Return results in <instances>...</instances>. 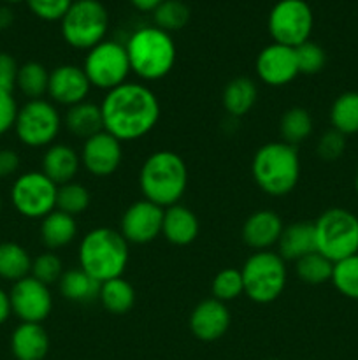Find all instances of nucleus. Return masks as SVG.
<instances>
[{"mask_svg": "<svg viewBox=\"0 0 358 360\" xmlns=\"http://www.w3.org/2000/svg\"><path fill=\"white\" fill-rule=\"evenodd\" d=\"M295 56H297L298 74H304V76H314V74L321 72L326 63L325 49L312 41H305L297 46Z\"/></svg>", "mask_w": 358, "mask_h": 360, "instance_id": "obj_39", "label": "nucleus"}, {"mask_svg": "<svg viewBox=\"0 0 358 360\" xmlns=\"http://www.w3.org/2000/svg\"><path fill=\"white\" fill-rule=\"evenodd\" d=\"M164 207L146 199L130 204L119 220V232L128 245H147L161 236Z\"/></svg>", "mask_w": 358, "mask_h": 360, "instance_id": "obj_14", "label": "nucleus"}, {"mask_svg": "<svg viewBox=\"0 0 358 360\" xmlns=\"http://www.w3.org/2000/svg\"><path fill=\"white\" fill-rule=\"evenodd\" d=\"M74 0H27L32 13L44 21H62Z\"/></svg>", "mask_w": 358, "mask_h": 360, "instance_id": "obj_41", "label": "nucleus"}, {"mask_svg": "<svg viewBox=\"0 0 358 360\" xmlns=\"http://www.w3.org/2000/svg\"><path fill=\"white\" fill-rule=\"evenodd\" d=\"M312 27L314 14L305 0H279L274 4L267 20L272 41L290 48H297L309 41Z\"/></svg>", "mask_w": 358, "mask_h": 360, "instance_id": "obj_12", "label": "nucleus"}, {"mask_svg": "<svg viewBox=\"0 0 358 360\" xmlns=\"http://www.w3.org/2000/svg\"><path fill=\"white\" fill-rule=\"evenodd\" d=\"M269 360H277V359H269Z\"/></svg>", "mask_w": 358, "mask_h": 360, "instance_id": "obj_51", "label": "nucleus"}, {"mask_svg": "<svg viewBox=\"0 0 358 360\" xmlns=\"http://www.w3.org/2000/svg\"><path fill=\"white\" fill-rule=\"evenodd\" d=\"M83 70L90 81L91 88L98 90H112L119 84L126 83L130 72L128 55L125 44L118 41H102L84 56Z\"/></svg>", "mask_w": 358, "mask_h": 360, "instance_id": "obj_10", "label": "nucleus"}, {"mask_svg": "<svg viewBox=\"0 0 358 360\" xmlns=\"http://www.w3.org/2000/svg\"><path fill=\"white\" fill-rule=\"evenodd\" d=\"M63 273H65L63 262L55 252H44L32 259L30 276H34L41 283L48 285V287H51L53 283H58Z\"/></svg>", "mask_w": 358, "mask_h": 360, "instance_id": "obj_38", "label": "nucleus"}, {"mask_svg": "<svg viewBox=\"0 0 358 360\" xmlns=\"http://www.w3.org/2000/svg\"><path fill=\"white\" fill-rule=\"evenodd\" d=\"M60 30L70 48L90 51L105 41L109 30L107 9L100 0H74L60 21Z\"/></svg>", "mask_w": 358, "mask_h": 360, "instance_id": "obj_8", "label": "nucleus"}, {"mask_svg": "<svg viewBox=\"0 0 358 360\" xmlns=\"http://www.w3.org/2000/svg\"><path fill=\"white\" fill-rule=\"evenodd\" d=\"M81 169V157L72 146L63 143H55L46 148L42 155V172L55 183L56 186L74 181Z\"/></svg>", "mask_w": 358, "mask_h": 360, "instance_id": "obj_21", "label": "nucleus"}, {"mask_svg": "<svg viewBox=\"0 0 358 360\" xmlns=\"http://www.w3.org/2000/svg\"><path fill=\"white\" fill-rule=\"evenodd\" d=\"M0 213H2V200H0Z\"/></svg>", "mask_w": 358, "mask_h": 360, "instance_id": "obj_50", "label": "nucleus"}, {"mask_svg": "<svg viewBox=\"0 0 358 360\" xmlns=\"http://www.w3.org/2000/svg\"><path fill=\"white\" fill-rule=\"evenodd\" d=\"M11 313H13V309H11L9 294H7L4 288H0V326H4V323L7 322Z\"/></svg>", "mask_w": 358, "mask_h": 360, "instance_id": "obj_45", "label": "nucleus"}, {"mask_svg": "<svg viewBox=\"0 0 358 360\" xmlns=\"http://www.w3.org/2000/svg\"><path fill=\"white\" fill-rule=\"evenodd\" d=\"M77 221L70 214L55 210L41 220V239L42 245L49 250L65 248L77 238Z\"/></svg>", "mask_w": 358, "mask_h": 360, "instance_id": "obj_25", "label": "nucleus"}, {"mask_svg": "<svg viewBox=\"0 0 358 360\" xmlns=\"http://www.w3.org/2000/svg\"><path fill=\"white\" fill-rule=\"evenodd\" d=\"M139 188L146 200L167 207L181 202L188 188V167L172 150L153 151L139 171Z\"/></svg>", "mask_w": 358, "mask_h": 360, "instance_id": "obj_2", "label": "nucleus"}, {"mask_svg": "<svg viewBox=\"0 0 358 360\" xmlns=\"http://www.w3.org/2000/svg\"><path fill=\"white\" fill-rule=\"evenodd\" d=\"M128 243L119 231L97 227L81 238L77 250L79 267L98 283L123 276L128 266Z\"/></svg>", "mask_w": 358, "mask_h": 360, "instance_id": "obj_4", "label": "nucleus"}, {"mask_svg": "<svg viewBox=\"0 0 358 360\" xmlns=\"http://www.w3.org/2000/svg\"><path fill=\"white\" fill-rule=\"evenodd\" d=\"M330 283L343 297L358 301V253L333 262Z\"/></svg>", "mask_w": 358, "mask_h": 360, "instance_id": "obj_34", "label": "nucleus"}, {"mask_svg": "<svg viewBox=\"0 0 358 360\" xmlns=\"http://www.w3.org/2000/svg\"><path fill=\"white\" fill-rule=\"evenodd\" d=\"M330 125L343 136L358 134V91H344L330 105Z\"/></svg>", "mask_w": 358, "mask_h": 360, "instance_id": "obj_29", "label": "nucleus"}, {"mask_svg": "<svg viewBox=\"0 0 358 360\" xmlns=\"http://www.w3.org/2000/svg\"><path fill=\"white\" fill-rule=\"evenodd\" d=\"M49 70L41 62H27L20 65L16 77V88L28 98H42L48 95Z\"/></svg>", "mask_w": 358, "mask_h": 360, "instance_id": "obj_32", "label": "nucleus"}, {"mask_svg": "<svg viewBox=\"0 0 358 360\" xmlns=\"http://www.w3.org/2000/svg\"><path fill=\"white\" fill-rule=\"evenodd\" d=\"M316 252L332 262L358 253V217L346 207H329L314 221Z\"/></svg>", "mask_w": 358, "mask_h": 360, "instance_id": "obj_7", "label": "nucleus"}, {"mask_svg": "<svg viewBox=\"0 0 358 360\" xmlns=\"http://www.w3.org/2000/svg\"><path fill=\"white\" fill-rule=\"evenodd\" d=\"M14 21V14L11 11V7L7 6H0V30H6L13 25Z\"/></svg>", "mask_w": 358, "mask_h": 360, "instance_id": "obj_47", "label": "nucleus"}, {"mask_svg": "<svg viewBox=\"0 0 358 360\" xmlns=\"http://www.w3.org/2000/svg\"><path fill=\"white\" fill-rule=\"evenodd\" d=\"M4 2H7V4H20V2H23V0H4Z\"/></svg>", "mask_w": 358, "mask_h": 360, "instance_id": "obj_49", "label": "nucleus"}, {"mask_svg": "<svg viewBox=\"0 0 358 360\" xmlns=\"http://www.w3.org/2000/svg\"><path fill=\"white\" fill-rule=\"evenodd\" d=\"M161 2H164V0H130V4H132L135 9L142 11V13H153Z\"/></svg>", "mask_w": 358, "mask_h": 360, "instance_id": "obj_46", "label": "nucleus"}, {"mask_svg": "<svg viewBox=\"0 0 358 360\" xmlns=\"http://www.w3.org/2000/svg\"><path fill=\"white\" fill-rule=\"evenodd\" d=\"M32 257L21 245L13 241L0 243V278L6 281L23 280L30 276Z\"/></svg>", "mask_w": 358, "mask_h": 360, "instance_id": "obj_30", "label": "nucleus"}, {"mask_svg": "<svg viewBox=\"0 0 358 360\" xmlns=\"http://www.w3.org/2000/svg\"><path fill=\"white\" fill-rule=\"evenodd\" d=\"M20 164V155L16 151L11 150V148H2L0 150V179L11 178V176L16 174Z\"/></svg>", "mask_w": 358, "mask_h": 360, "instance_id": "obj_44", "label": "nucleus"}, {"mask_svg": "<svg viewBox=\"0 0 358 360\" xmlns=\"http://www.w3.org/2000/svg\"><path fill=\"white\" fill-rule=\"evenodd\" d=\"M9 301L14 315L27 323H42L53 311L51 290L34 276L13 283Z\"/></svg>", "mask_w": 358, "mask_h": 360, "instance_id": "obj_13", "label": "nucleus"}, {"mask_svg": "<svg viewBox=\"0 0 358 360\" xmlns=\"http://www.w3.org/2000/svg\"><path fill=\"white\" fill-rule=\"evenodd\" d=\"M58 290L67 301L84 304V302L98 301L100 283L88 273H84L81 267H77V269H69L62 274L58 281Z\"/></svg>", "mask_w": 358, "mask_h": 360, "instance_id": "obj_27", "label": "nucleus"}, {"mask_svg": "<svg viewBox=\"0 0 358 360\" xmlns=\"http://www.w3.org/2000/svg\"><path fill=\"white\" fill-rule=\"evenodd\" d=\"M354 192H357V195H358V172H357V176H354Z\"/></svg>", "mask_w": 358, "mask_h": 360, "instance_id": "obj_48", "label": "nucleus"}, {"mask_svg": "<svg viewBox=\"0 0 358 360\" xmlns=\"http://www.w3.org/2000/svg\"><path fill=\"white\" fill-rule=\"evenodd\" d=\"M62 115L56 105L46 98L27 101L18 111L14 132L27 148H48L55 144L62 130Z\"/></svg>", "mask_w": 358, "mask_h": 360, "instance_id": "obj_9", "label": "nucleus"}, {"mask_svg": "<svg viewBox=\"0 0 358 360\" xmlns=\"http://www.w3.org/2000/svg\"><path fill=\"white\" fill-rule=\"evenodd\" d=\"M90 90L91 84L83 67L76 63H62L49 72L48 95L55 104L65 108L81 104L88 98Z\"/></svg>", "mask_w": 358, "mask_h": 360, "instance_id": "obj_17", "label": "nucleus"}, {"mask_svg": "<svg viewBox=\"0 0 358 360\" xmlns=\"http://www.w3.org/2000/svg\"><path fill=\"white\" fill-rule=\"evenodd\" d=\"M255 70L258 79L267 86H286L298 76L295 48L277 42L265 46L256 56Z\"/></svg>", "mask_w": 358, "mask_h": 360, "instance_id": "obj_16", "label": "nucleus"}, {"mask_svg": "<svg viewBox=\"0 0 358 360\" xmlns=\"http://www.w3.org/2000/svg\"><path fill=\"white\" fill-rule=\"evenodd\" d=\"M154 27L165 32H175L186 27L190 21V9L181 0H164L157 9L153 11Z\"/></svg>", "mask_w": 358, "mask_h": 360, "instance_id": "obj_36", "label": "nucleus"}, {"mask_svg": "<svg viewBox=\"0 0 358 360\" xmlns=\"http://www.w3.org/2000/svg\"><path fill=\"white\" fill-rule=\"evenodd\" d=\"M232 316L227 304L218 299H204L190 313L188 326L193 336L204 343H214L227 334Z\"/></svg>", "mask_w": 358, "mask_h": 360, "instance_id": "obj_18", "label": "nucleus"}, {"mask_svg": "<svg viewBox=\"0 0 358 360\" xmlns=\"http://www.w3.org/2000/svg\"><path fill=\"white\" fill-rule=\"evenodd\" d=\"M279 255L284 260L297 262L302 257L316 252V234L314 224L312 221H293L290 225H284L283 234L277 243Z\"/></svg>", "mask_w": 358, "mask_h": 360, "instance_id": "obj_23", "label": "nucleus"}, {"mask_svg": "<svg viewBox=\"0 0 358 360\" xmlns=\"http://www.w3.org/2000/svg\"><path fill=\"white\" fill-rule=\"evenodd\" d=\"M347 146V141L346 136H343L340 132L337 130L330 129L326 132L321 134V137L318 139L316 143V153L321 160L325 162H333V160H339L340 157L344 155Z\"/></svg>", "mask_w": 358, "mask_h": 360, "instance_id": "obj_40", "label": "nucleus"}, {"mask_svg": "<svg viewBox=\"0 0 358 360\" xmlns=\"http://www.w3.org/2000/svg\"><path fill=\"white\" fill-rule=\"evenodd\" d=\"M283 218L272 210H258L249 214L242 224V241L255 252H265L277 246L283 234Z\"/></svg>", "mask_w": 358, "mask_h": 360, "instance_id": "obj_19", "label": "nucleus"}, {"mask_svg": "<svg viewBox=\"0 0 358 360\" xmlns=\"http://www.w3.org/2000/svg\"><path fill=\"white\" fill-rule=\"evenodd\" d=\"M312 129H314V122H312L311 112L300 105L286 109L279 120L281 141L291 144V146H297V144L309 139Z\"/></svg>", "mask_w": 358, "mask_h": 360, "instance_id": "obj_31", "label": "nucleus"}, {"mask_svg": "<svg viewBox=\"0 0 358 360\" xmlns=\"http://www.w3.org/2000/svg\"><path fill=\"white\" fill-rule=\"evenodd\" d=\"M211 292H213L214 299L225 302V304L244 295V281H242L241 269H235V267H225V269H221L213 278Z\"/></svg>", "mask_w": 358, "mask_h": 360, "instance_id": "obj_37", "label": "nucleus"}, {"mask_svg": "<svg viewBox=\"0 0 358 360\" xmlns=\"http://www.w3.org/2000/svg\"><path fill=\"white\" fill-rule=\"evenodd\" d=\"M258 101V86L251 77L239 76L228 81L225 86L221 102L223 108L232 118H242L255 108Z\"/></svg>", "mask_w": 358, "mask_h": 360, "instance_id": "obj_26", "label": "nucleus"}, {"mask_svg": "<svg viewBox=\"0 0 358 360\" xmlns=\"http://www.w3.org/2000/svg\"><path fill=\"white\" fill-rule=\"evenodd\" d=\"M48 352L49 336L42 323L21 322L11 334V354L16 360H44Z\"/></svg>", "mask_w": 358, "mask_h": 360, "instance_id": "obj_22", "label": "nucleus"}, {"mask_svg": "<svg viewBox=\"0 0 358 360\" xmlns=\"http://www.w3.org/2000/svg\"><path fill=\"white\" fill-rule=\"evenodd\" d=\"M104 130L119 143L146 137L160 120L157 94L144 83H126L105 91L100 102Z\"/></svg>", "mask_w": 358, "mask_h": 360, "instance_id": "obj_1", "label": "nucleus"}, {"mask_svg": "<svg viewBox=\"0 0 358 360\" xmlns=\"http://www.w3.org/2000/svg\"><path fill=\"white\" fill-rule=\"evenodd\" d=\"M130 69L144 83H153L172 72L178 48L168 32L158 27H140L125 42Z\"/></svg>", "mask_w": 358, "mask_h": 360, "instance_id": "obj_3", "label": "nucleus"}, {"mask_svg": "<svg viewBox=\"0 0 358 360\" xmlns=\"http://www.w3.org/2000/svg\"><path fill=\"white\" fill-rule=\"evenodd\" d=\"M62 122L70 136L83 141L90 139L91 136L104 130L100 104H93L88 101L67 108V112L62 116Z\"/></svg>", "mask_w": 358, "mask_h": 360, "instance_id": "obj_24", "label": "nucleus"}, {"mask_svg": "<svg viewBox=\"0 0 358 360\" xmlns=\"http://www.w3.org/2000/svg\"><path fill=\"white\" fill-rule=\"evenodd\" d=\"M18 102L11 91H0V136L14 129L18 118Z\"/></svg>", "mask_w": 358, "mask_h": 360, "instance_id": "obj_42", "label": "nucleus"}, {"mask_svg": "<svg viewBox=\"0 0 358 360\" xmlns=\"http://www.w3.org/2000/svg\"><path fill=\"white\" fill-rule=\"evenodd\" d=\"M251 176L263 193L284 197L295 190L300 179V157L297 146L284 141H270L255 151Z\"/></svg>", "mask_w": 358, "mask_h": 360, "instance_id": "obj_5", "label": "nucleus"}, {"mask_svg": "<svg viewBox=\"0 0 358 360\" xmlns=\"http://www.w3.org/2000/svg\"><path fill=\"white\" fill-rule=\"evenodd\" d=\"M18 69H20V65L16 63L14 56H11L9 53L0 51V91H11V94H14Z\"/></svg>", "mask_w": 358, "mask_h": 360, "instance_id": "obj_43", "label": "nucleus"}, {"mask_svg": "<svg viewBox=\"0 0 358 360\" xmlns=\"http://www.w3.org/2000/svg\"><path fill=\"white\" fill-rule=\"evenodd\" d=\"M58 186L42 171H28L18 176L11 186L13 207L28 220H42L56 210Z\"/></svg>", "mask_w": 358, "mask_h": 360, "instance_id": "obj_11", "label": "nucleus"}, {"mask_svg": "<svg viewBox=\"0 0 358 360\" xmlns=\"http://www.w3.org/2000/svg\"><path fill=\"white\" fill-rule=\"evenodd\" d=\"M81 165L88 174L95 178H107L119 169L123 162V143L105 130L83 141L81 148Z\"/></svg>", "mask_w": 358, "mask_h": 360, "instance_id": "obj_15", "label": "nucleus"}, {"mask_svg": "<svg viewBox=\"0 0 358 360\" xmlns=\"http://www.w3.org/2000/svg\"><path fill=\"white\" fill-rule=\"evenodd\" d=\"M200 224L197 214L185 204L164 210V224H161V236L174 246H188L199 238Z\"/></svg>", "mask_w": 358, "mask_h": 360, "instance_id": "obj_20", "label": "nucleus"}, {"mask_svg": "<svg viewBox=\"0 0 358 360\" xmlns=\"http://www.w3.org/2000/svg\"><path fill=\"white\" fill-rule=\"evenodd\" d=\"M333 262L319 252H312L295 262V274L305 285H323L332 278Z\"/></svg>", "mask_w": 358, "mask_h": 360, "instance_id": "obj_33", "label": "nucleus"}, {"mask_svg": "<svg viewBox=\"0 0 358 360\" xmlns=\"http://www.w3.org/2000/svg\"><path fill=\"white\" fill-rule=\"evenodd\" d=\"M90 190L84 185H81V183L70 181L67 183V185L58 186V193H56V210L63 211V213L76 218L77 214H83L84 211L90 207Z\"/></svg>", "mask_w": 358, "mask_h": 360, "instance_id": "obj_35", "label": "nucleus"}, {"mask_svg": "<svg viewBox=\"0 0 358 360\" xmlns=\"http://www.w3.org/2000/svg\"><path fill=\"white\" fill-rule=\"evenodd\" d=\"M244 295L256 304H270L281 297L288 281L286 260L272 250L253 252L241 269Z\"/></svg>", "mask_w": 358, "mask_h": 360, "instance_id": "obj_6", "label": "nucleus"}, {"mask_svg": "<svg viewBox=\"0 0 358 360\" xmlns=\"http://www.w3.org/2000/svg\"><path fill=\"white\" fill-rule=\"evenodd\" d=\"M135 288L123 276L104 281L100 283V290H98V301H100L102 308L112 315L128 313L135 304Z\"/></svg>", "mask_w": 358, "mask_h": 360, "instance_id": "obj_28", "label": "nucleus"}]
</instances>
